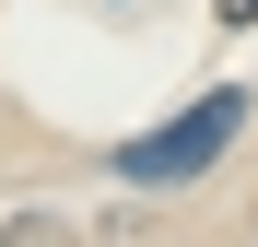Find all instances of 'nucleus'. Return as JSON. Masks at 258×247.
Returning a JSON list of instances; mask_svg holds the SVG:
<instances>
[{"instance_id": "1", "label": "nucleus", "mask_w": 258, "mask_h": 247, "mask_svg": "<svg viewBox=\"0 0 258 247\" xmlns=\"http://www.w3.org/2000/svg\"><path fill=\"white\" fill-rule=\"evenodd\" d=\"M235 130H246V94H235V82H211V94H200V106H176L153 141H117V177H129V188H176V177H200Z\"/></svg>"}, {"instance_id": "2", "label": "nucleus", "mask_w": 258, "mask_h": 247, "mask_svg": "<svg viewBox=\"0 0 258 247\" xmlns=\"http://www.w3.org/2000/svg\"><path fill=\"white\" fill-rule=\"evenodd\" d=\"M223 24H258V0H223Z\"/></svg>"}]
</instances>
